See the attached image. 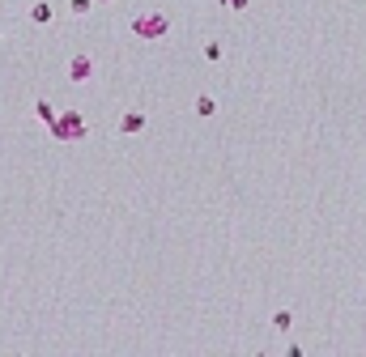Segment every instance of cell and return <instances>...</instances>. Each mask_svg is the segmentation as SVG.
<instances>
[{"mask_svg": "<svg viewBox=\"0 0 366 357\" xmlns=\"http://www.w3.org/2000/svg\"><path fill=\"white\" fill-rule=\"evenodd\" d=\"M47 132H52L60 145H81L90 136V123L81 111H56L52 119H47Z\"/></svg>", "mask_w": 366, "mask_h": 357, "instance_id": "1", "label": "cell"}, {"mask_svg": "<svg viewBox=\"0 0 366 357\" xmlns=\"http://www.w3.org/2000/svg\"><path fill=\"white\" fill-rule=\"evenodd\" d=\"M170 21L166 13H158V9H150V13H141V17H132V39H141V43H158V39H166L170 34Z\"/></svg>", "mask_w": 366, "mask_h": 357, "instance_id": "2", "label": "cell"}, {"mask_svg": "<svg viewBox=\"0 0 366 357\" xmlns=\"http://www.w3.org/2000/svg\"><path fill=\"white\" fill-rule=\"evenodd\" d=\"M90 76H94V60L85 56V51H77V56L68 60V81H72V85H85Z\"/></svg>", "mask_w": 366, "mask_h": 357, "instance_id": "3", "label": "cell"}, {"mask_svg": "<svg viewBox=\"0 0 366 357\" xmlns=\"http://www.w3.org/2000/svg\"><path fill=\"white\" fill-rule=\"evenodd\" d=\"M119 132H124V136H136V132H145V115H141V111H128L124 119H119Z\"/></svg>", "mask_w": 366, "mask_h": 357, "instance_id": "4", "label": "cell"}, {"mask_svg": "<svg viewBox=\"0 0 366 357\" xmlns=\"http://www.w3.org/2000/svg\"><path fill=\"white\" fill-rule=\"evenodd\" d=\"M52 17H56V13H52V5H47V0H34V5H30V21H34V26H52Z\"/></svg>", "mask_w": 366, "mask_h": 357, "instance_id": "5", "label": "cell"}, {"mask_svg": "<svg viewBox=\"0 0 366 357\" xmlns=\"http://www.w3.org/2000/svg\"><path fill=\"white\" fill-rule=\"evenodd\" d=\"M196 115H201V119H209V115H217V102H213L209 94H201V98H196Z\"/></svg>", "mask_w": 366, "mask_h": 357, "instance_id": "6", "label": "cell"}, {"mask_svg": "<svg viewBox=\"0 0 366 357\" xmlns=\"http://www.w3.org/2000/svg\"><path fill=\"white\" fill-rule=\"evenodd\" d=\"M94 5H99V0H68V13H72V17H85Z\"/></svg>", "mask_w": 366, "mask_h": 357, "instance_id": "7", "label": "cell"}, {"mask_svg": "<svg viewBox=\"0 0 366 357\" xmlns=\"http://www.w3.org/2000/svg\"><path fill=\"white\" fill-rule=\"evenodd\" d=\"M273 327H277V332H289V327H294V315H289V311H277V315H273Z\"/></svg>", "mask_w": 366, "mask_h": 357, "instance_id": "8", "label": "cell"}, {"mask_svg": "<svg viewBox=\"0 0 366 357\" xmlns=\"http://www.w3.org/2000/svg\"><path fill=\"white\" fill-rule=\"evenodd\" d=\"M34 115H39V119L47 123V119L56 115V107H52V102H47V98H39V102H34Z\"/></svg>", "mask_w": 366, "mask_h": 357, "instance_id": "9", "label": "cell"}, {"mask_svg": "<svg viewBox=\"0 0 366 357\" xmlns=\"http://www.w3.org/2000/svg\"><path fill=\"white\" fill-rule=\"evenodd\" d=\"M226 13H243V9H252V0H217Z\"/></svg>", "mask_w": 366, "mask_h": 357, "instance_id": "10", "label": "cell"}, {"mask_svg": "<svg viewBox=\"0 0 366 357\" xmlns=\"http://www.w3.org/2000/svg\"><path fill=\"white\" fill-rule=\"evenodd\" d=\"M205 60L217 64V60H222V47H217V43H205Z\"/></svg>", "mask_w": 366, "mask_h": 357, "instance_id": "11", "label": "cell"}, {"mask_svg": "<svg viewBox=\"0 0 366 357\" xmlns=\"http://www.w3.org/2000/svg\"><path fill=\"white\" fill-rule=\"evenodd\" d=\"M99 5H111V0H99Z\"/></svg>", "mask_w": 366, "mask_h": 357, "instance_id": "12", "label": "cell"}, {"mask_svg": "<svg viewBox=\"0 0 366 357\" xmlns=\"http://www.w3.org/2000/svg\"><path fill=\"white\" fill-rule=\"evenodd\" d=\"M0 39H5V30H0Z\"/></svg>", "mask_w": 366, "mask_h": 357, "instance_id": "13", "label": "cell"}]
</instances>
